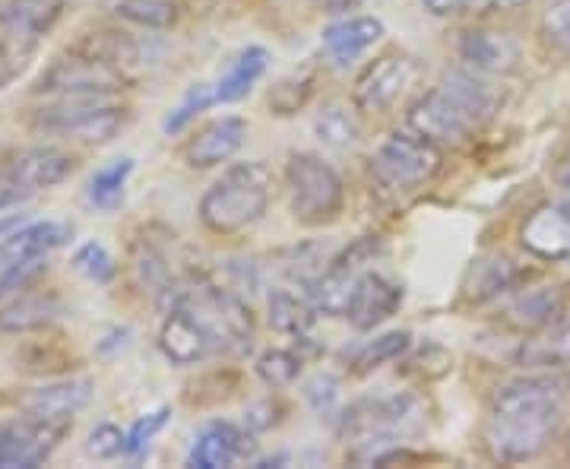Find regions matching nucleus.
Masks as SVG:
<instances>
[{"mask_svg":"<svg viewBox=\"0 0 570 469\" xmlns=\"http://www.w3.org/2000/svg\"><path fill=\"white\" fill-rule=\"evenodd\" d=\"M130 175H134V159H130V156L102 165V168L89 178L86 201L96 206V209H102V213H115V209L124 204V194H127Z\"/></svg>","mask_w":570,"mask_h":469,"instance_id":"nucleus-31","label":"nucleus"},{"mask_svg":"<svg viewBox=\"0 0 570 469\" xmlns=\"http://www.w3.org/2000/svg\"><path fill=\"white\" fill-rule=\"evenodd\" d=\"M441 163H444L441 146L406 127V130H393L387 140L374 149L371 175L390 194H412L434 182Z\"/></svg>","mask_w":570,"mask_h":469,"instance_id":"nucleus-9","label":"nucleus"},{"mask_svg":"<svg viewBox=\"0 0 570 469\" xmlns=\"http://www.w3.org/2000/svg\"><path fill=\"white\" fill-rule=\"evenodd\" d=\"M568 311V292L561 286H535L513 295L504 311H501V321L510 330H520V333H535L542 326L554 324L558 317H564Z\"/></svg>","mask_w":570,"mask_h":469,"instance_id":"nucleus-21","label":"nucleus"},{"mask_svg":"<svg viewBox=\"0 0 570 469\" xmlns=\"http://www.w3.org/2000/svg\"><path fill=\"white\" fill-rule=\"evenodd\" d=\"M254 368H257V378L266 388L279 390L298 381V374L305 368V355L298 349H266V352H261Z\"/></svg>","mask_w":570,"mask_h":469,"instance_id":"nucleus-34","label":"nucleus"},{"mask_svg":"<svg viewBox=\"0 0 570 469\" xmlns=\"http://www.w3.org/2000/svg\"><path fill=\"white\" fill-rule=\"evenodd\" d=\"M479 0H422L431 17H441V20H450V17H463L469 10H475Z\"/></svg>","mask_w":570,"mask_h":469,"instance_id":"nucleus-44","label":"nucleus"},{"mask_svg":"<svg viewBox=\"0 0 570 469\" xmlns=\"http://www.w3.org/2000/svg\"><path fill=\"white\" fill-rule=\"evenodd\" d=\"M92 400V381L89 378H67L45 388L26 393L20 400L22 412L51 419V422H73V416Z\"/></svg>","mask_w":570,"mask_h":469,"instance_id":"nucleus-24","label":"nucleus"},{"mask_svg":"<svg viewBox=\"0 0 570 469\" xmlns=\"http://www.w3.org/2000/svg\"><path fill=\"white\" fill-rule=\"evenodd\" d=\"M273 172L264 163L225 168L200 197V223L213 235H242L266 216Z\"/></svg>","mask_w":570,"mask_h":469,"instance_id":"nucleus-4","label":"nucleus"},{"mask_svg":"<svg viewBox=\"0 0 570 469\" xmlns=\"http://www.w3.org/2000/svg\"><path fill=\"white\" fill-rule=\"evenodd\" d=\"M288 209L302 225H330L340 219L346 206L343 175L317 153H292L285 163Z\"/></svg>","mask_w":570,"mask_h":469,"instance_id":"nucleus-7","label":"nucleus"},{"mask_svg":"<svg viewBox=\"0 0 570 469\" xmlns=\"http://www.w3.org/2000/svg\"><path fill=\"white\" fill-rule=\"evenodd\" d=\"M419 80H422V63L412 55L390 51V55L374 58L355 77L352 105L365 115H384L400 99H406V92L412 86H419Z\"/></svg>","mask_w":570,"mask_h":469,"instance_id":"nucleus-11","label":"nucleus"},{"mask_svg":"<svg viewBox=\"0 0 570 469\" xmlns=\"http://www.w3.org/2000/svg\"><path fill=\"white\" fill-rule=\"evenodd\" d=\"M130 118V108L115 102V96H58V102L41 105L32 111V130L73 137L82 144H108L121 134Z\"/></svg>","mask_w":570,"mask_h":469,"instance_id":"nucleus-6","label":"nucleus"},{"mask_svg":"<svg viewBox=\"0 0 570 469\" xmlns=\"http://www.w3.org/2000/svg\"><path fill=\"white\" fill-rule=\"evenodd\" d=\"M298 82H302V77H292V80L276 82V86L269 89V108H273L276 115H295L298 108H305L307 96H311L314 86H305V89L295 92Z\"/></svg>","mask_w":570,"mask_h":469,"instance_id":"nucleus-40","label":"nucleus"},{"mask_svg":"<svg viewBox=\"0 0 570 469\" xmlns=\"http://www.w3.org/2000/svg\"><path fill=\"white\" fill-rule=\"evenodd\" d=\"M539 39H542V48L549 55L561 58V61H570V0H551L549 7L542 10Z\"/></svg>","mask_w":570,"mask_h":469,"instance_id":"nucleus-35","label":"nucleus"},{"mask_svg":"<svg viewBox=\"0 0 570 469\" xmlns=\"http://www.w3.org/2000/svg\"><path fill=\"white\" fill-rule=\"evenodd\" d=\"M305 397L307 403L317 409L321 416H330V412H336V407H340V381L333 374H317V378L307 381Z\"/></svg>","mask_w":570,"mask_h":469,"instance_id":"nucleus-41","label":"nucleus"},{"mask_svg":"<svg viewBox=\"0 0 570 469\" xmlns=\"http://www.w3.org/2000/svg\"><path fill=\"white\" fill-rule=\"evenodd\" d=\"M283 412L285 409L279 407V400H273V397H266V400H257L254 407L245 412V426L254 434L257 431H269L273 426H279L283 422Z\"/></svg>","mask_w":570,"mask_h":469,"instance_id":"nucleus-43","label":"nucleus"},{"mask_svg":"<svg viewBox=\"0 0 570 469\" xmlns=\"http://www.w3.org/2000/svg\"><path fill=\"white\" fill-rule=\"evenodd\" d=\"M70 48L89 55V58H99V61L124 67V70L137 61V55H140L137 41L130 39L127 32H121V29H92V32H82L80 39L73 41Z\"/></svg>","mask_w":570,"mask_h":469,"instance_id":"nucleus-30","label":"nucleus"},{"mask_svg":"<svg viewBox=\"0 0 570 469\" xmlns=\"http://www.w3.org/2000/svg\"><path fill=\"white\" fill-rule=\"evenodd\" d=\"M362 0H317V7L324 10V13H348V10H355Z\"/></svg>","mask_w":570,"mask_h":469,"instance_id":"nucleus-48","label":"nucleus"},{"mask_svg":"<svg viewBox=\"0 0 570 469\" xmlns=\"http://www.w3.org/2000/svg\"><path fill=\"white\" fill-rule=\"evenodd\" d=\"M551 178H554V184H558L564 194H570V153H564V156L558 159V165H554V175H551Z\"/></svg>","mask_w":570,"mask_h":469,"instance_id":"nucleus-47","label":"nucleus"},{"mask_svg":"<svg viewBox=\"0 0 570 469\" xmlns=\"http://www.w3.org/2000/svg\"><path fill=\"white\" fill-rule=\"evenodd\" d=\"M82 450H86V457H92V460H115V457L127 453V431H121L118 426H111V422H99L96 429L89 431Z\"/></svg>","mask_w":570,"mask_h":469,"instance_id":"nucleus-38","label":"nucleus"},{"mask_svg":"<svg viewBox=\"0 0 570 469\" xmlns=\"http://www.w3.org/2000/svg\"><path fill=\"white\" fill-rule=\"evenodd\" d=\"M269 67V51L261 45H247L245 51L228 63L219 80L213 82V92H216V105H232L242 102L247 92L257 86V80L266 74Z\"/></svg>","mask_w":570,"mask_h":469,"instance_id":"nucleus-27","label":"nucleus"},{"mask_svg":"<svg viewBox=\"0 0 570 469\" xmlns=\"http://www.w3.org/2000/svg\"><path fill=\"white\" fill-rule=\"evenodd\" d=\"M520 245L535 261L570 264V201H546L520 225Z\"/></svg>","mask_w":570,"mask_h":469,"instance_id":"nucleus-13","label":"nucleus"},{"mask_svg":"<svg viewBox=\"0 0 570 469\" xmlns=\"http://www.w3.org/2000/svg\"><path fill=\"white\" fill-rule=\"evenodd\" d=\"M570 374L527 371L491 393L482 444L494 463L517 467L542 457L564 426Z\"/></svg>","mask_w":570,"mask_h":469,"instance_id":"nucleus-1","label":"nucleus"},{"mask_svg":"<svg viewBox=\"0 0 570 469\" xmlns=\"http://www.w3.org/2000/svg\"><path fill=\"white\" fill-rule=\"evenodd\" d=\"M314 130H317V137L326 146H336V149H346V146L358 144V137H362L358 115L346 102L326 105L324 111L317 115V121H314Z\"/></svg>","mask_w":570,"mask_h":469,"instance_id":"nucleus-32","label":"nucleus"},{"mask_svg":"<svg viewBox=\"0 0 570 469\" xmlns=\"http://www.w3.org/2000/svg\"><path fill=\"white\" fill-rule=\"evenodd\" d=\"M513 365L523 371H564L570 368V317H558L554 324L527 333L513 349Z\"/></svg>","mask_w":570,"mask_h":469,"instance_id":"nucleus-22","label":"nucleus"},{"mask_svg":"<svg viewBox=\"0 0 570 469\" xmlns=\"http://www.w3.org/2000/svg\"><path fill=\"white\" fill-rule=\"evenodd\" d=\"M257 444H254V431L232 426V422H209L197 438L194 448L187 453V463L197 469H225L238 467L254 460Z\"/></svg>","mask_w":570,"mask_h":469,"instance_id":"nucleus-14","label":"nucleus"},{"mask_svg":"<svg viewBox=\"0 0 570 469\" xmlns=\"http://www.w3.org/2000/svg\"><path fill=\"white\" fill-rule=\"evenodd\" d=\"M73 266L80 270L86 280H92V283H99V286H108V283L118 276L115 257H111L108 247L99 245V242H82V245L73 251Z\"/></svg>","mask_w":570,"mask_h":469,"instance_id":"nucleus-36","label":"nucleus"},{"mask_svg":"<svg viewBox=\"0 0 570 469\" xmlns=\"http://www.w3.org/2000/svg\"><path fill=\"white\" fill-rule=\"evenodd\" d=\"M130 86L124 67L89 58L82 51H67L48 63L32 86V92L45 96H118Z\"/></svg>","mask_w":570,"mask_h":469,"instance_id":"nucleus-10","label":"nucleus"},{"mask_svg":"<svg viewBox=\"0 0 570 469\" xmlns=\"http://www.w3.org/2000/svg\"><path fill=\"white\" fill-rule=\"evenodd\" d=\"M26 219H29V216H3V219H0V242H3L7 235H13Z\"/></svg>","mask_w":570,"mask_h":469,"instance_id":"nucleus-49","label":"nucleus"},{"mask_svg":"<svg viewBox=\"0 0 570 469\" xmlns=\"http://www.w3.org/2000/svg\"><path fill=\"white\" fill-rule=\"evenodd\" d=\"M269 326L279 330L285 336H307V330L314 326L317 307L311 302V295H298L292 289H279L269 295Z\"/></svg>","mask_w":570,"mask_h":469,"instance_id":"nucleus-29","label":"nucleus"},{"mask_svg":"<svg viewBox=\"0 0 570 469\" xmlns=\"http://www.w3.org/2000/svg\"><path fill=\"white\" fill-rule=\"evenodd\" d=\"M61 314V299L51 292H26L13 302L0 307V333L20 336V333H36L45 326L55 324V317Z\"/></svg>","mask_w":570,"mask_h":469,"instance_id":"nucleus-26","label":"nucleus"},{"mask_svg":"<svg viewBox=\"0 0 570 469\" xmlns=\"http://www.w3.org/2000/svg\"><path fill=\"white\" fill-rule=\"evenodd\" d=\"M501 89L479 70H450L441 86L422 92L409 105L406 127L425 140L444 146H463L501 111Z\"/></svg>","mask_w":570,"mask_h":469,"instance_id":"nucleus-2","label":"nucleus"},{"mask_svg":"<svg viewBox=\"0 0 570 469\" xmlns=\"http://www.w3.org/2000/svg\"><path fill=\"white\" fill-rule=\"evenodd\" d=\"M73 422H51L22 412L20 419H0V469L41 467L61 441L70 434Z\"/></svg>","mask_w":570,"mask_h":469,"instance_id":"nucleus-12","label":"nucleus"},{"mask_svg":"<svg viewBox=\"0 0 570 469\" xmlns=\"http://www.w3.org/2000/svg\"><path fill=\"white\" fill-rule=\"evenodd\" d=\"M530 0H479L475 10L479 13H513V10H523Z\"/></svg>","mask_w":570,"mask_h":469,"instance_id":"nucleus-46","label":"nucleus"},{"mask_svg":"<svg viewBox=\"0 0 570 469\" xmlns=\"http://www.w3.org/2000/svg\"><path fill=\"white\" fill-rule=\"evenodd\" d=\"M73 228L61 219H26L0 242V299L29 289L41 273L48 254L70 242Z\"/></svg>","mask_w":570,"mask_h":469,"instance_id":"nucleus-8","label":"nucleus"},{"mask_svg":"<svg viewBox=\"0 0 570 469\" xmlns=\"http://www.w3.org/2000/svg\"><path fill=\"white\" fill-rule=\"evenodd\" d=\"M22 197H29V194H26L20 184H17V178L7 172V165H0V209L20 204Z\"/></svg>","mask_w":570,"mask_h":469,"instance_id":"nucleus-45","label":"nucleus"},{"mask_svg":"<svg viewBox=\"0 0 570 469\" xmlns=\"http://www.w3.org/2000/svg\"><path fill=\"white\" fill-rule=\"evenodd\" d=\"M460 58L469 70H479L485 77H508L523 61V48L510 32L494 29H469L456 45Z\"/></svg>","mask_w":570,"mask_h":469,"instance_id":"nucleus-17","label":"nucleus"},{"mask_svg":"<svg viewBox=\"0 0 570 469\" xmlns=\"http://www.w3.org/2000/svg\"><path fill=\"white\" fill-rule=\"evenodd\" d=\"M171 305L187 307L204 324L206 333L213 336L219 352H247L254 346L257 324H254V314L238 292L197 276V280L178 286V292L171 295Z\"/></svg>","mask_w":570,"mask_h":469,"instance_id":"nucleus-5","label":"nucleus"},{"mask_svg":"<svg viewBox=\"0 0 570 469\" xmlns=\"http://www.w3.org/2000/svg\"><path fill=\"white\" fill-rule=\"evenodd\" d=\"M159 349L175 365H197V362H206L209 355L219 352L204 324L184 305L168 307L163 330H159Z\"/></svg>","mask_w":570,"mask_h":469,"instance_id":"nucleus-19","label":"nucleus"},{"mask_svg":"<svg viewBox=\"0 0 570 469\" xmlns=\"http://www.w3.org/2000/svg\"><path fill=\"white\" fill-rule=\"evenodd\" d=\"M409 349H412V333L409 330H387V333H381L374 340H365L362 346L352 352L348 371L355 378H365V374L390 365V362H400L403 355H409Z\"/></svg>","mask_w":570,"mask_h":469,"instance_id":"nucleus-28","label":"nucleus"},{"mask_svg":"<svg viewBox=\"0 0 570 469\" xmlns=\"http://www.w3.org/2000/svg\"><path fill=\"white\" fill-rule=\"evenodd\" d=\"M3 165L26 194H36V190H48L67 182L77 168V156L61 146H32V149L13 153Z\"/></svg>","mask_w":570,"mask_h":469,"instance_id":"nucleus-18","label":"nucleus"},{"mask_svg":"<svg viewBox=\"0 0 570 469\" xmlns=\"http://www.w3.org/2000/svg\"><path fill=\"white\" fill-rule=\"evenodd\" d=\"M61 13L63 0H7L0 3V32L32 51V45L61 20Z\"/></svg>","mask_w":570,"mask_h":469,"instance_id":"nucleus-23","label":"nucleus"},{"mask_svg":"<svg viewBox=\"0 0 570 469\" xmlns=\"http://www.w3.org/2000/svg\"><path fill=\"white\" fill-rule=\"evenodd\" d=\"M428 429V407L419 393H374L348 403L340 412V438L348 457L358 463H377Z\"/></svg>","mask_w":570,"mask_h":469,"instance_id":"nucleus-3","label":"nucleus"},{"mask_svg":"<svg viewBox=\"0 0 570 469\" xmlns=\"http://www.w3.org/2000/svg\"><path fill=\"white\" fill-rule=\"evenodd\" d=\"M384 36H387L384 20L367 17V13L346 17V20L330 22L324 29V55L330 58V63L348 67V63L358 61L367 48H374Z\"/></svg>","mask_w":570,"mask_h":469,"instance_id":"nucleus-20","label":"nucleus"},{"mask_svg":"<svg viewBox=\"0 0 570 469\" xmlns=\"http://www.w3.org/2000/svg\"><path fill=\"white\" fill-rule=\"evenodd\" d=\"M168 419H171V409L168 407L140 416V419L127 429V453H130V457H142V453L149 450V444L156 441V434L168 426Z\"/></svg>","mask_w":570,"mask_h":469,"instance_id":"nucleus-39","label":"nucleus"},{"mask_svg":"<svg viewBox=\"0 0 570 469\" xmlns=\"http://www.w3.org/2000/svg\"><path fill=\"white\" fill-rule=\"evenodd\" d=\"M209 105H216V92H213V86L209 82H200V86H194L187 96L181 99L178 108H171L168 115H165L163 130L165 134H181L187 124L194 121L200 111H206Z\"/></svg>","mask_w":570,"mask_h":469,"instance_id":"nucleus-37","label":"nucleus"},{"mask_svg":"<svg viewBox=\"0 0 570 469\" xmlns=\"http://www.w3.org/2000/svg\"><path fill=\"white\" fill-rule=\"evenodd\" d=\"M403 299H406V292H403V286L396 280H390L387 273H377V270H365L358 276V286H355L352 302H348L346 321L358 333H367V330L390 321L400 311Z\"/></svg>","mask_w":570,"mask_h":469,"instance_id":"nucleus-16","label":"nucleus"},{"mask_svg":"<svg viewBox=\"0 0 570 469\" xmlns=\"http://www.w3.org/2000/svg\"><path fill=\"white\" fill-rule=\"evenodd\" d=\"M247 130H250V124L238 115H223V118L206 121L187 137L181 149L184 163L190 168H216V165L228 163L245 146Z\"/></svg>","mask_w":570,"mask_h":469,"instance_id":"nucleus-15","label":"nucleus"},{"mask_svg":"<svg viewBox=\"0 0 570 469\" xmlns=\"http://www.w3.org/2000/svg\"><path fill=\"white\" fill-rule=\"evenodd\" d=\"M115 17L142 29H171L178 22L175 0H108Z\"/></svg>","mask_w":570,"mask_h":469,"instance_id":"nucleus-33","label":"nucleus"},{"mask_svg":"<svg viewBox=\"0 0 570 469\" xmlns=\"http://www.w3.org/2000/svg\"><path fill=\"white\" fill-rule=\"evenodd\" d=\"M26 55H29V48H22L20 41L0 36V89L17 80V74L26 63Z\"/></svg>","mask_w":570,"mask_h":469,"instance_id":"nucleus-42","label":"nucleus"},{"mask_svg":"<svg viewBox=\"0 0 570 469\" xmlns=\"http://www.w3.org/2000/svg\"><path fill=\"white\" fill-rule=\"evenodd\" d=\"M520 280H523V270L504 254L479 257V261H472L466 280H463V302L469 305L494 302V299L508 295L510 289L520 286Z\"/></svg>","mask_w":570,"mask_h":469,"instance_id":"nucleus-25","label":"nucleus"}]
</instances>
